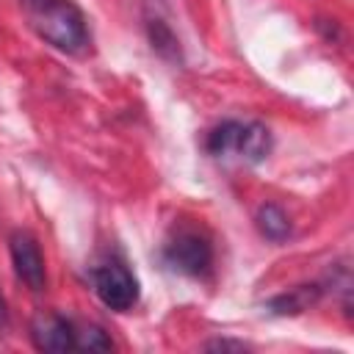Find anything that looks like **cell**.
Segmentation results:
<instances>
[{"instance_id":"obj_1","label":"cell","mask_w":354,"mask_h":354,"mask_svg":"<svg viewBox=\"0 0 354 354\" xmlns=\"http://www.w3.org/2000/svg\"><path fill=\"white\" fill-rule=\"evenodd\" d=\"M30 25L55 50L80 55L88 50L91 36L83 11L72 0H30Z\"/></svg>"},{"instance_id":"obj_2","label":"cell","mask_w":354,"mask_h":354,"mask_svg":"<svg viewBox=\"0 0 354 354\" xmlns=\"http://www.w3.org/2000/svg\"><path fill=\"white\" fill-rule=\"evenodd\" d=\"M205 147L210 155L221 160L235 158V160L254 163L268 155L271 138H268V130L257 122H221L207 133Z\"/></svg>"},{"instance_id":"obj_3","label":"cell","mask_w":354,"mask_h":354,"mask_svg":"<svg viewBox=\"0 0 354 354\" xmlns=\"http://www.w3.org/2000/svg\"><path fill=\"white\" fill-rule=\"evenodd\" d=\"M91 282H94V293L108 310L124 313L138 301V279L124 263L111 260V263L97 266L91 271Z\"/></svg>"},{"instance_id":"obj_4","label":"cell","mask_w":354,"mask_h":354,"mask_svg":"<svg viewBox=\"0 0 354 354\" xmlns=\"http://www.w3.org/2000/svg\"><path fill=\"white\" fill-rule=\"evenodd\" d=\"M166 263L183 274L199 277L213 263V243L199 230H177V235L166 243Z\"/></svg>"},{"instance_id":"obj_5","label":"cell","mask_w":354,"mask_h":354,"mask_svg":"<svg viewBox=\"0 0 354 354\" xmlns=\"http://www.w3.org/2000/svg\"><path fill=\"white\" fill-rule=\"evenodd\" d=\"M8 252L17 277L30 288V290H44L47 285V268H44V254L39 249V241L28 230H17L8 238Z\"/></svg>"},{"instance_id":"obj_6","label":"cell","mask_w":354,"mask_h":354,"mask_svg":"<svg viewBox=\"0 0 354 354\" xmlns=\"http://www.w3.org/2000/svg\"><path fill=\"white\" fill-rule=\"evenodd\" d=\"M75 329L69 318L58 313H41L30 324V340L39 351H72L75 348Z\"/></svg>"},{"instance_id":"obj_7","label":"cell","mask_w":354,"mask_h":354,"mask_svg":"<svg viewBox=\"0 0 354 354\" xmlns=\"http://www.w3.org/2000/svg\"><path fill=\"white\" fill-rule=\"evenodd\" d=\"M257 227H260V232H263L266 238H271V241H282V238H288V232H290V221H288L285 210H282L279 205H271V202L257 210Z\"/></svg>"},{"instance_id":"obj_8","label":"cell","mask_w":354,"mask_h":354,"mask_svg":"<svg viewBox=\"0 0 354 354\" xmlns=\"http://www.w3.org/2000/svg\"><path fill=\"white\" fill-rule=\"evenodd\" d=\"M75 348H80V351H108V348H113V343L100 326L88 324V326L75 329Z\"/></svg>"},{"instance_id":"obj_9","label":"cell","mask_w":354,"mask_h":354,"mask_svg":"<svg viewBox=\"0 0 354 354\" xmlns=\"http://www.w3.org/2000/svg\"><path fill=\"white\" fill-rule=\"evenodd\" d=\"M207 348H243L241 343H230V340H216V343H207Z\"/></svg>"},{"instance_id":"obj_10","label":"cell","mask_w":354,"mask_h":354,"mask_svg":"<svg viewBox=\"0 0 354 354\" xmlns=\"http://www.w3.org/2000/svg\"><path fill=\"white\" fill-rule=\"evenodd\" d=\"M6 321H8V310H6V299H3V293H0V329L6 326Z\"/></svg>"}]
</instances>
